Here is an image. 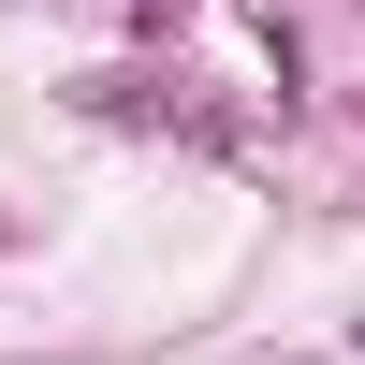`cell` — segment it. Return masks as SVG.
I'll return each instance as SVG.
<instances>
[]
</instances>
